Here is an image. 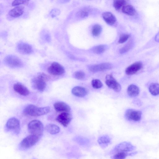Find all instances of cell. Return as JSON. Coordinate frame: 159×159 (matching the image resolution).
<instances>
[{"mask_svg": "<svg viewBox=\"0 0 159 159\" xmlns=\"http://www.w3.org/2000/svg\"><path fill=\"white\" fill-rule=\"evenodd\" d=\"M46 131L51 134H58L60 131V128L57 125L53 124H49L45 127Z\"/></svg>", "mask_w": 159, "mask_h": 159, "instance_id": "obj_23", "label": "cell"}, {"mask_svg": "<svg viewBox=\"0 0 159 159\" xmlns=\"http://www.w3.org/2000/svg\"><path fill=\"white\" fill-rule=\"evenodd\" d=\"M141 111L131 109L126 110L125 114V117L127 120L135 121H139L141 119Z\"/></svg>", "mask_w": 159, "mask_h": 159, "instance_id": "obj_11", "label": "cell"}, {"mask_svg": "<svg viewBox=\"0 0 159 159\" xmlns=\"http://www.w3.org/2000/svg\"><path fill=\"white\" fill-rule=\"evenodd\" d=\"M72 93L75 96L82 98L87 94V91L85 88L81 86H76L72 89Z\"/></svg>", "mask_w": 159, "mask_h": 159, "instance_id": "obj_17", "label": "cell"}, {"mask_svg": "<svg viewBox=\"0 0 159 159\" xmlns=\"http://www.w3.org/2000/svg\"><path fill=\"white\" fill-rule=\"evenodd\" d=\"M98 143L102 148H106L111 143L110 138L107 135H104L99 137L98 140Z\"/></svg>", "mask_w": 159, "mask_h": 159, "instance_id": "obj_21", "label": "cell"}, {"mask_svg": "<svg viewBox=\"0 0 159 159\" xmlns=\"http://www.w3.org/2000/svg\"><path fill=\"white\" fill-rule=\"evenodd\" d=\"M129 35L127 34H123L120 36L118 42L119 43H123L126 42L129 37Z\"/></svg>", "mask_w": 159, "mask_h": 159, "instance_id": "obj_33", "label": "cell"}, {"mask_svg": "<svg viewBox=\"0 0 159 159\" xmlns=\"http://www.w3.org/2000/svg\"><path fill=\"white\" fill-rule=\"evenodd\" d=\"M74 76L77 80H82L85 78V73L82 71H78L74 73Z\"/></svg>", "mask_w": 159, "mask_h": 159, "instance_id": "obj_30", "label": "cell"}, {"mask_svg": "<svg viewBox=\"0 0 159 159\" xmlns=\"http://www.w3.org/2000/svg\"><path fill=\"white\" fill-rule=\"evenodd\" d=\"M40 139L37 136L30 134L22 140L20 144V147L23 149L29 148L35 145Z\"/></svg>", "mask_w": 159, "mask_h": 159, "instance_id": "obj_4", "label": "cell"}, {"mask_svg": "<svg viewBox=\"0 0 159 159\" xmlns=\"http://www.w3.org/2000/svg\"><path fill=\"white\" fill-rule=\"evenodd\" d=\"M102 17L105 21L110 25H114L116 22L115 16L111 12H105L102 14Z\"/></svg>", "mask_w": 159, "mask_h": 159, "instance_id": "obj_18", "label": "cell"}, {"mask_svg": "<svg viewBox=\"0 0 159 159\" xmlns=\"http://www.w3.org/2000/svg\"><path fill=\"white\" fill-rule=\"evenodd\" d=\"M50 110L49 107H39L35 105L30 104L24 109L23 113L25 115L37 116L46 115L49 113Z\"/></svg>", "mask_w": 159, "mask_h": 159, "instance_id": "obj_2", "label": "cell"}, {"mask_svg": "<svg viewBox=\"0 0 159 159\" xmlns=\"http://www.w3.org/2000/svg\"><path fill=\"white\" fill-rule=\"evenodd\" d=\"M106 46L104 45H98L93 48V52L97 54H100L103 52L106 49Z\"/></svg>", "mask_w": 159, "mask_h": 159, "instance_id": "obj_28", "label": "cell"}, {"mask_svg": "<svg viewBox=\"0 0 159 159\" xmlns=\"http://www.w3.org/2000/svg\"><path fill=\"white\" fill-rule=\"evenodd\" d=\"M5 128L7 131L13 132L16 134H18L20 130V121L16 118H11L7 121Z\"/></svg>", "mask_w": 159, "mask_h": 159, "instance_id": "obj_7", "label": "cell"}, {"mask_svg": "<svg viewBox=\"0 0 159 159\" xmlns=\"http://www.w3.org/2000/svg\"><path fill=\"white\" fill-rule=\"evenodd\" d=\"M92 87L95 89H99L102 87L103 84L102 82L97 79H93L91 82Z\"/></svg>", "mask_w": 159, "mask_h": 159, "instance_id": "obj_29", "label": "cell"}, {"mask_svg": "<svg viewBox=\"0 0 159 159\" xmlns=\"http://www.w3.org/2000/svg\"><path fill=\"white\" fill-rule=\"evenodd\" d=\"M112 68V66L111 63L106 62L91 65L89 69L92 72H97L109 70Z\"/></svg>", "mask_w": 159, "mask_h": 159, "instance_id": "obj_10", "label": "cell"}, {"mask_svg": "<svg viewBox=\"0 0 159 159\" xmlns=\"http://www.w3.org/2000/svg\"><path fill=\"white\" fill-rule=\"evenodd\" d=\"M154 40L156 42L159 43V31L155 36Z\"/></svg>", "mask_w": 159, "mask_h": 159, "instance_id": "obj_36", "label": "cell"}, {"mask_svg": "<svg viewBox=\"0 0 159 159\" xmlns=\"http://www.w3.org/2000/svg\"><path fill=\"white\" fill-rule=\"evenodd\" d=\"M4 62L7 66L12 68H20L23 65L22 61L20 59L13 55H9L6 57Z\"/></svg>", "mask_w": 159, "mask_h": 159, "instance_id": "obj_5", "label": "cell"}, {"mask_svg": "<svg viewBox=\"0 0 159 159\" xmlns=\"http://www.w3.org/2000/svg\"><path fill=\"white\" fill-rule=\"evenodd\" d=\"M28 129L30 134L40 138L43 134L44 126L41 121L35 120H31L28 123Z\"/></svg>", "mask_w": 159, "mask_h": 159, "instance_id": "obj_3", "label": "cell"}, {"mask_svg": "<svg viewBox=\"0 0 159 159\" xmlns=\"http://www.w3.org/2000/svg\"><path fill=\"white\" fill-rule=\"evenodd\" d=\"M102 30V27L100 25L98 24H95L92 27V34L94 36H98L101 33Z\"/></svg>", "mask_w": 159, "mask_h": 159, "instance_id": "obj_27", "label": "cell"}, {"mask_svg": "<svg viewBox=\"0 0 159 159\" xmlns=\"http://www.w3.org/2000/svg\"><path fill=\"white\" fill-rule=\"evenodd\" d=\"M105 82L106 85L109 88L112 89L116 92H119L120 91L121 85L112 74L108 75L106 76Z\"/></svg>", "mask_w": 159, "mask_h": 159, "instance_id": "obj_8", "label": "cell"}, {"mask_svg": "<svg viewBox=\"0 0 159 159\" xmlns=\"http://www.w3.org/2000/svg\"><path fill=\"white\" fill-rule=\"evenodd\" d=\"M29 1L28 0H14L12 2V6H16L23 4L27 5L29 3Z\"/></svg>", "mask_w": 159, "mask_h": 159, "instance_id": "obj_32", "label": "cell"}, {"mask_svg": "<svg viewBox=\"0 0 159 159\" xmlns=\"http://www.w3.org/2000/svg\"><path fill=\"white\" fill-rule=\"evenodd\" d=\"M16 48L18 52L23 54H30L33 52L32 47L29 44L24 42L18 43Z\"/></svg>", "mask_w": 159, "mask_h": 159, "instance_id": "obj_14", "label": "cell"}, {"mask_svg": "<svg viewBox=\"0 0 159 159\" xmlns=\"http://www.w3.org/2000/svg\"><path fill=\"white\" fill-rule=\"evenodd\" d=\"M55 110L58 112H68L70 110V107L66 103L62 102H58L54 104Z\"/></svg>", "mask_w": 159, "mask_h": 159, "instance_id": "obj_16", "label": "cell"}, {"mask_svg": "<svg viewBox=\"0 0 159 159\" xmlns=\"http://www.w3.org/2000/svg\"><path fill=\"white\" fill-rule=\"evenodd\" d=\"M24 7L23 6H18L11 10L9 15L13 17H19L22 15L24 11Z\"/></svg>", "mask_w": 159, "mask_h": 159, "instance_id": "obj_19", "label": "cell"}, {"mask_svg": "<svg viewBox=\"0 0 159 159\" xmlns=\"http://www.w3.org/2000/svg\"><path fill=\"white\" fill-rule=\"evenodd\" d=\"M129 153L124 152H117L111 157L112 159H125L127 156H129Z\"/></svg>", "mask_w": 159, "mask_h": 159, "instance_id": "obj_26", "label": "cell"}, {"mask_svg": "<svg viewBox=\"0 0 159 159\" xmlns=\"http://www.w3.org/2000/svg\"><path fill=\"white\" fill-rule=\"evenodd\" d=\"M136 148L135 146L130 142H123L116 145L111 151V153L115 154L120 152H128L134 151Z\"/></svg>", "mask_w": 159, "mask_h": 159, "instance_id": "obj_6", "label": "cell"}, {"mask_svg": "<svg viewBox=\"0 0 159 159\" xmlns=\"http://www.w3.org/2000/svg\"></svg>", "mask_w": 159, "mask_h": 159, "instance_id": "obj_37", "label": "cell"}, {"mask_svg": "<svg viewBox=\"0 0 159 159\" xmlns=\"http://www.w3.org/2000/svg\"><path fill=\"white\" fill-rule=\"evenodd\" d=\"M77 142L81 145H85L87 144L89 141L86 138L79 137L75 139Z\"/></svg>", "mask_w": 159, "mask_h": 159, "instance_id": "obj_34", "label": "cell"}, {"mask_svg": "<svg viewBox=\"0 0 159 159\" xmlns=\"http://www.w3.org/2000/svg\"><path fill=\"white\" fill-rule=\"evenodd\" d=\"M48 73L51 75L59 76L63 75L65 72L64 67L56 62L52 63L48 69Z\"/></svg>", "mask_w": 159, "mask_h": 159, "instance_id": "obj_9", "label": "cell"}, {"mask_svg": "<svg viewBox=\"0 0 159 159\" xmlns=\"http://www.w3.org/2000/svg\"><path fill=\"white\" fill-rule=\"evenodd\" d=\"M132 45L131 42L128 43L120 49L119 50L120 53L123 54L127 52L131 48Z\"/></svg>", "mask_w": 159, "mask_h": 159, "instance_id": "obj_31", "label": "cell"}, {"mask_svg": "<svg viewBox=\"0 0 159 159\" xmlns=\"http://www.w3.org/2000/svg\"><path fill=\"white\" fill-rule=\"evenodd\" d=\"M121 11L123 13L129 16H134L136 13L135 9L132 5L126 3L123 6Z\"/></svg>", "mask_w": 159, "mask_h": 159, "instance_id": "obj_22", "label": "cell"}, {"mask_svg": "<svg viewBox=\"0 0 159 159\" xmlns=\"http://www.w3.org/2000/svg\"><path fill=\"white\" fill-rule=\"evenodd\" d=\"M50 79V77L49 75L43 73H40L32 79L31 84L35 89L42 92L46 89L47 82Z\"/></svg>", "mask_w": 159, "mask_h": 159, "instance_id": "obj_1", "label": "cell"}, {"mask_svg": "<svg viewBox=\"0 0 159 159\" xmlns=\"http://www.w3.org/2000/svg\"><path fill=\"white\" fill-rule=\"evenodd\" d=\"M72 119L71 115L68 112H63L57 116L56 120L64 127H67Z\"/></svg>", "mask_w": 159, "mask_h": 159, "instance_id": "obj_12", "label": "cell"}, {"mask_svg": "<svg viewBox=\"0 0 159 159\" xmlns=\"http://www.w3.org/2000/svg\"><path fill=\"white\" fill-rule=\"evenodd\" d=\"M149 91L153 95L157 96L159 94V84L152 83L149 87Z\"/></svg>", "mask_w": 159, "mask_h": 159, "instance_id": "obj_24", "label": "cell"}, {"mask_svg": "<svg viewBox=\"0 0 159 159\" xmlns=\"http://www.w3.org/2000/svg\"><path fill=\"white\" fill-rule=\"evenodd\" d=\"M13 87L16 92L22 96H26L30 94L29 90L27 88L20 83L14 84Z\"/></svg>", "mask_w": 159, "mask_h": 159, "instance_id": "obj_15", "label": "cell"}, {"mask_svg": "<svg viewBox=\"0 0 159 159\" xmlns=\"http://www.w3.org/2000/svg\"><path fill=\"white\" fill-rule=\"evenodd\" d=\"M139 88L135 84H130L128 87L127 92L128 95L130 97H136L139 95Z\"/></svg>", "mask_w": 159, "mask_h": 159, "instance_id": "obj_20", "label": "cell"}, {"mask_svg": "<svg viewBox=\"0 0 159 159\" xmlns=\"http://www.w3.org/2000/svg\"><path fill=\"white\" fill-rule=\"evenodd\" d=\"M143 67V64L141 61L136 62L129 66L125 69V72L128 75H132L139 71Z\"/></svg>", "mask_w": 159, "mask_h": 159, "instance_id": "obj_13", "label": "cell"}, {"mask_svg": "<svg viewBox=\"0 0 159 159\" xmlns=\"http://www.w3.org/2000/svg\"><path fill=\"white\" fill-rule=\"evenodd\" d=\"M89 14L88 12L85 10H81L79 13V16L82 17H87Z\"/></svg>", "mask_w": 159, "mask_h": 159, "instance_id": "obj_35", "label": "cell"}, {"mask_svg": "<svg viewBox=\"0 0 159 159\" xmlns=\"http://www.w3.org/2000/svg\"><path fill=\"white\" fill-rule=\"evenodd\" d=\"M126 3V1L124 0H116L113 2V6L117 10L122 9L123 6Z\"/></svg>", "mask_w": 159, "mask_h": 159, "instance_id": "obj_25", "label": "cell"}]
</instances>
